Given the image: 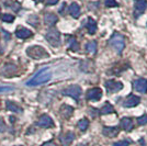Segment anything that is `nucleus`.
<instances>
[{
	"instance_id": "nucleus-1",
	"label": "nucleus",
	"mask_w": 147,
	"mask_h": 146,
	"mask_svg": "<svg viewBox=\"0 0 147 146\" xmlns=\"http://www.w3.org/2000/svg\"><path fill=\"white\" fill-rule=\"evenodd\" d=\"M51 78H52V73H51L49 67H45V68H42L40 72H37V73L26 82V86L34 87V86L43 85L45 82H47Z\"/></svg>"
},
{
	"instance_id": "nucleus-2",
	"label": "nucleus",
	"mask_w": 147,
	"mask_h": 146,
	"mask_svg": "<svg viewBox=\"0 0 147 146\" xmlns=\"http://www.w3.org/2000/svg\"><path fill=\"white\" fill-rule=\"evenodd\" d=\"M109 43H110L111 46L115 49V52H117V54H121L122 51L124 49V47H125V40H124V36H123L122 34L117 33V32H115V33L111 36Z\"/></svg>"
},
{
	"instance_id": "nucleus-3",
	"label": "nucleus",
	"mask_w": 147,
	"mask_h": 146,
	"mask_svg": "<svg viewBox=\"0 0 147 146\" xmlns=\"http://www.w3.org/2000/svg\"><path fill=\"white\" fill-rule=\"evenodd\" d=\"M26 53L28 55L34 58V59H41V58H44V57H47L49 54L47 52L45 51L44 47L42 46H38V45H35V46H31L26 49Z\"/></svg>"
},
{
	"instance_id": "nucleus-4",
	"label": "nucleus",
	"mask_w": 147,
	"mask_h": 146,
	"mask_svg": "<svg viewBox=\"0 0 147 146\" xmlns=\"http://www.w3.org/2000/svg\"><path fill=\"white\" fill-rule=\"evenodd\" d=\"M46 40H47V42L52 45V46H59L61 45V34H59V32L56 30V29H49L47 32H46Z\"/></svg>"
},
{
	"instance_id": "nucleus-5",
	"label": "nucleus",
	"mask_w": 147,
	"mask_h": 146,
	"mask_svg": "<svg viewBox=\"0 0 147 146\" xmlns=\"http://www.w3.org/2000/svg\"><path fill=\"white\" fill-rule=\"evenodd\" d=\"M81 92L82 91H81V88H80L79 86L74 85V86H69L65 90H63V95L74 98L75 100H79L80 96H81Z\"/></svg>"
},
{
	"instance_id": "nucleus-6",
	"label": "nucleus",
	"mask_w": 147,
	"mask_h": 146,
	"mask_svg": "<svg viewBox=\"0 0 147 146\" xmlns=\"http://www.w3.org/2000/svg\"><path fill=\"white\" fill-rule=\"evenodd\" d=\"M37 125L44 128H53V126H54V122H53L52 118L49 116L43 114V116H41L38 118V120H37Z\"/></svg>"
},
{
	"instance_id": "nucleus-7",
	"label": "nucleus",
	"mask_w": 147,
	"mask_h": 146,
	"mask_svg": "<svg viewBox=\"0 0 147 146\" xmlns=\"http://www.w3.org/2000/svg\"><path fill=\"white\" fill-rule=\"evenodd\" d=\"M105 88H107L108 92L113 93V92H117V91H120V90H122L123 84L122 82H120V81L108 80V81L105 82Z\"/></svg>"
},
{
	"instance_id": "nucleus-8",
	"label": "nucleus",
	"mask_w": 147,
	"mask_h": 146,
	"mask_svg": "<svg viewBox=\"0 0 147 146\" xmlns=\"http://www.w3.org/2000/svg\"><path fill=\"white\" fill-rule=\"evenodd\" d=\"M102 97V90L100 88H92L87 91V99L89 101H98Z\"/></svg>"
},
{
	"instance_id": "nucleus-9",
	"label": "nucleus",
	"mask_w": 147,
	"mask_h": 146,
	"mask_svg": "<svg viewBox=\"0 0 147 146\" xmlns=\"http://www.w3.org/2000/svg\"><path fill=\"white\" fill-rule=\"evenodd\" d=\"M133 87L136 91L141 92V93H146L147 92V80L144 78H138L134 80Z\"/></svg>"
},
{
	"instance_id": "nucleus-10",
	"label": "nucleus",
	"mask_w": 147,
	"mask_h": 146,
	"mask_svg": "<svg viewBox=\"0 0 147 146\" xmlns=\"http://www.w3.org/2000/svg\"><path fill=\"white\" fill-rule=\"evenodd\" d=\"M140 102H141V98L135 96V95H129V97L125 99L123 105L125 108H133V107H136Z\"/></svg>"
},
{
	"instance_id": "nucleus-11",
	"label": "nucleus",
	"mask_w": 147,
	"mask_h": 146,
	"mask_svg": "<svg viewBox=\"0 0 147 146\" xmlns=\"http://www.w3.org/2000/svg\"><path fill=\"white\" fill-rule=\"evenodd\" d=\"M16 36L18 37V39H21V40H25V39H28V37L32 36V31H30L29 29H26L24 26H19L17 31H16Z\"/></svg>"
},
{
	"instance_id": "nucleus-12",
	"label": "nucleus",
	"mask_w": 147,
	"mask_h": 146,
	"mask_svg": "<svg viewBox=\"0 0 147 146\" xmlns=\"http://www.w3.org/2000/svg\"><path fill=\"white\" fill-rule=\"evenodd\" d=\"M75 140V134L73 132H67L61 136V143L63 146H69Z\"/></svg>"
},
{
	"instance_id": "nucleus-13",
	"label": "nucleus",
	"mask_w": 147,
	"mask_h": 146,
	"mask_svg": "<svg viewBox=\"0 0 147 146\" xmlns=\"http://www.w3.org/2000/svg\"><path fill=\"white\" fill-rule=\"evenodd\" d=\"M59 113L64 119H69L70 116H73L74 113V108L68 105V104H63L59 109Z\"/></svg>"
},
{
	"instance_id": "nucleus-14",
	"label": "nucleus",
	"mask_w": 147,
	"mask_h": 146,
	"mask_svg": "<svg viewBox=\"0 0 147 146\" xmlns=\"http://www.w3.org/2000/svg\"><path fill=\"white\" fill-rule=\"evenodd\" d=\"M147 8V0H136L135 1V14L138 16L143 13Z\"/></svg>"
},
{
	"instance_id": "nucleus-15",
	"label": "nucleus",
	"mask_w": 147,
	"mask_h": 146,
	"mask_svg": "<svg viewBox=\"0 0 147 146\" xmlns=\"http://www.w3.org/2000/svg\"><path fill=\"white\" fill-rule=\"evenodd\" d=\"M120 132V128H117V126H112V128H103L102 130V133L103 135H105L107 137H115L117 134Z\"/></svg>"
},
{
	"instance_id": "nucleus-16",
	"label": "nucleus",
	"mask_w": 147,
	"mask_h": 146,
	"mask_svg": "<svg viewBox=\"0 0 147 146\" xmlns=\"http://www.w3.org/2000/svg\"><path fill=\"white\" fill-rule=\"evenodd\" d=\"M57 21H58V18L56 17V14H54V13H46L44 16V22H45V24L49 25V26L55 25Z\"/></svg>"
},
{
	"instance_id": "nucleus-17",
	"label": "nucleus",
	"mask_w": 147,
	"mask_h": 146,
	"mask_svg": "<svg viewBox=\"0 0 147 146\" xmlns=\"http://www.w3.org/2000/svg\"><path fill=\"white\" fill-rule=\"evenodd\" d=\"M69 13H70V16L74 17L75 19H77L78 17L80 16V7L78 3H76V2H73L70 7H69Z\"/></svg>"
},
{
	"instance_id": "nucleus-18",
	"label": "nucleus",
	"mask_w": 147,
	"mask_h": 146,
	"mask_svg": "<svg viewBox=\"0 0 147 146\" xmlns=\"http://www.w3.org/2000/svg\"><path fill=\"white\" fill-rule=\"evenodd\" d=\"M121 128L124 130V131H131L132 128H133V121H132V119H129V118H123L122 120H121Z\"/></svg>"
},
{
	"instance_id": "nucleus-19",
	"label": "nucleus",
	"mask_w": 147,
	"mask_h": 146,
	"mask_svg": "<svg viewBox=\"0 0 147 146\" xmlns=\"http://www.w3.org/2000/svg\"><path fill=\"white\" fill-rule=\"evenodd\" d=\"M87 29L89 34H94L97 32V22L92 18H89L87 21Z\"/></svg>"
},
{
	"instance_id": "nucleus-20",
	"label": "nucleus",
	"mask_w": 147,
	"mask_h": 146,
	"mask_svg": "<svg viewBox=\"0 0 147 146\" xmlns=\"http://www.w3.org/2000/svg\"><path fill=\"white\" fill-rule=\"evenodd\" d=\"M68 40V45H69V49H71L74 52L79 51V44L76 41V39L74 36H67Z\"/></svg>"
},
{
	"instance_id": "nucleus-21",
	"label": "nucleus",
	"mask_w": 147,
	"mask_h": 146,
	"mask_svg": "<svg viewBox=\"0 0 147 146\" xmlns=\"http://www.w3.org/2000/svg\"><path fill=\"white\" fill-rule=\"evenodd\" d=\"M7 109L10 110V111H12L13 113H21V112L23 111L22 108H20L19 105H17L16 103L10 102V101H7Z\"/></svg>"
},
{
	"instance_id": "nucleus-22",
	"label": "nucleus",
	"mask_w": 147,
	"mask_h": 146,
	"mask_svg": "<svg viewBox=\"0 0 147 146\" xmlns=\"http://www.w3.org/2000/svg\"><path fill=\"white\" fill-rule=\"evenodd\" d=\"M100 112H101V114H110V113H114V108H113L110 103L107 102V103L102 107V109H101Z\"/></svg>"
},
{
	"instance_id": "nucleus-23",
	"label": "nucleus",
	"mask_w": 147,
	"mask_h": 146,
	"mask_svg": "<svg viewBox=\"0 0 147 146\" xmlns=\"http://www.w3.org/2000/svg\"><path fill=\"white\" fill-rule=\"evenodd\" d=\"M6 6L9 8V9H11L13 10L14 12H18L19 10L21 9V5L19 3V2H16V1H9V2H7Z\"/></svg>"
},
{
	"instance_id": "nucleus-24",
	"label": "nucleus",
	"mask_w": 147,
	"mask_h": 146,
	"mask_svg": "<svg viewBox=\"0 0 147 146\" xmlns=\"http://www.w3.org/2000/svg\"><path fill=\"white\" fill-rule=\"evenodd\" d=\"M86 49H87V52H88V53H92V54H94V53L97 52V42H96V41H91V42H89L86 45Z\"/></svg>"
},
{
	"instance_id": "nucleus-25",
	"label": "nucleus",
	"mask_w": 147,
	"mask_h": 146,
	"mask_svg": "<svg viewBox=\"0 0 147 146\" xmlns=\"http://www.w3.org/2000/svg\"><path fill=\"white\" fill-rule=\"evenodd\" d=\"M88 126H89V121L87 119H81L78 122V128H79L80 131H86Z\"/></svg>"
},
{
	"instance_id": "nucleus-26",
	"label": "nucleus",
	"mask_w": 147,
	"mask_h": 146,
	"mask_svg": "<svg viewBox=\"0 0 147 146\" xmlns=\"http://www.w3.org/2000/svg\"><path fill=\"white\" fill-rule=\"evenodd\" d=\"M1 20L3 21V22H13L14 21V17H13L12 14H8V13H6V14H2V17H1Z\"/></svg>"
},
{
	"instance_id": "nucleus-27",
	"label": "nucleus",
	"mask_w": 147,
	"mask_h": 146,
	"mask_svg": "<svg viewBox=\"0 0 147 146\" xmlns=\"http://www.w3.org/2000/svg\"><path fill=\"white\" fill-rule=\"evenodd\" d=\"M104 5H105V7H108V8H113V7L119 6V3H117L115 0H105Z\"/></svg>"
},
{
	"instance_id": "nucleus-28",
	"label": "nucleus",
	"mask_w": 147,
	"mask_h": 146,
	"mask_svg": "<svg viewBox=\"0 0 147 146\" xmlns=\"http://www.w3.org/2000/svg\"><path fill=\"white\" fill-rule=\"evenodd\" d=\"M137 123L140 125H145V124H147V114H144V116L137 118Z\"/></svg>"
},
{
	"instance_id": "nucleus-29",
	"label": "nucleus",
	"mask_w": 147,
	"mask_h": 146,
	"mask_svg": "<svg viewBox=\"0 0 147 146\" xmlns=\"http://www.w3.org/2000/svg\"><path fill=\"white\" fill-rule=\"evenodd\" d=\"M129 144H131V141L123 140V141H120V142H117V143H114V146H129Z\"/></svg>"
},
{
	"instance_id": "nucleus-30",
	"label": "nucleus",
	"mask_w": 147,
	"mask_h": 146,
	"mask_svg": "<svg viewBox=\"0 0 147 146\" xmlns=\"http://www.w3.org/2000/svg\"><path fill=\"white\" fill-rule=\"evenodd\" d=\"M6 130H7L6 123H5V121H3V120L0 118V133H3Z\"/></svg>"
},
{
	"instance_id": "nucleus-31",
	"label": "nucleus",
	"mask_w": 147,
	"mask_h": 146,
	"mask_svg": "<svg viewBox=\"0 0 147 146\" xmlns=\"http://www.w3.org/2000/svg\"><path fill=\"white\" fill-rule=\"evenodd\" d=\"M11 90H13L12 87H0V92L11 91Z\"/></svg>"
},
{
	"instance_id": "nucleus-32",
	"label": "nucleus",
	"mask_w": 147,
	"mask_h": 146,
	"mask_svg": "<svg viewBox=\"0 0 147 146\" xmlns=\"http://www.w3.org/2000/svg\"><path fill=\"white\" fill-rule=\"evenodd\" d=\"M58 2V0H46V5L47 6H54Z\"/></svg>"
},
{
	"instance_id": "nucleus-33",
	"label": "nucleus",
	"mask_w": 147,
	"mask_h": 146,
	"mask_svg": "<svg viewBox=\"0 0 147 146\" xmlns=\"http://www.w3.org/2000/svg\"><path fill=\"white\" fill-rule=\"evenodd\" d=\"M42 146H56V144L53 142V141H49V142H46V143H44Z\"/></svg>"
},
{
	"instance_id": "nucleus-34",
	"label": "nucleus",
	"mask_w": 147,
	"mask_h": 146,
	"mask_svg": "<svg viewBox=\"0 0 147 146\" xmlns=\"http://www.w3.org/2000/svg\"><path fill=\"white\" fill-rule=\"evenodd\" d=\"M33 1H35V2H42L43 0H33Z\"/></svg>"
}]
</instances>
